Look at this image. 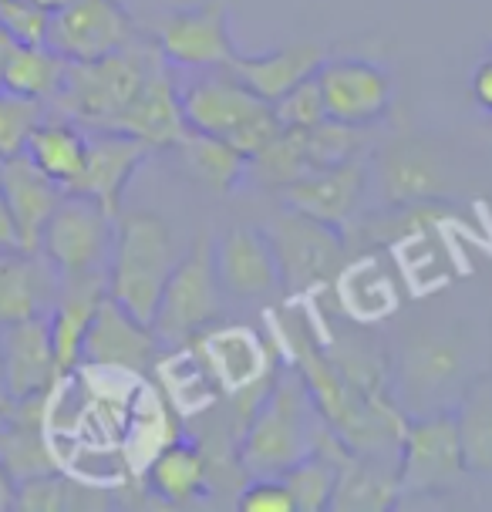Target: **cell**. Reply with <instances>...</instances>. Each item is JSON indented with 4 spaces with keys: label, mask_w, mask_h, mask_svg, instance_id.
Returning <instances> with one entry per match:
<instances>
[{
    "label": "cell",
    "mask_w": 492,
    "mask_h": 512,
    "mask_svg": "<svg viewBox=\"0 0 492 512\" xmlns=\"http://www.w3.org/2000/svg\"><path fill=\"white\" fill-rule=\"evenodd\" d=\"M14 492H17V482L11 479V472L0 465V512L14 509Z\"/></svg>",
    "instance_id": "cell-42"
},
{
    "label": "cell",
    "mask_w": 492,
    "mask_h": 512,
    "mask_svg": "<svg viewBox=\"0 0 492 512\" xmlns=\"http://www.w3.org/2000/svg\"><path fill=\"white\" fill-rule=\"evenodd\" d=\"M311 172L304 152V132L300 128H280L273 139L263 145L260 152L250 155L246 162V179H253L257 186L267 189H284L290 182H297L300 176Z\"/></svg>",
    "instance_id": "cell-32"
},
{
    "label": "cell",
    "mask_w": 492,
    "mask_h": 512,
    "mask_svg": "<svg viewBox=\"0 0 492 512\" xmlns=\"http://www.w3.org/2000/svg\"><path fill=\"white\" fill-rule=\"evenodd\" d=\"M14 44H17V41L4 31V27H0V71H4V61H7V54H11Z\"/></svg>",
    "instance_id": "cell-43"
},
{
    "label": "cell",
    "mask_w": 492,
    "mask_h": 512,
    "mask_svg": "<svg viewBox=\"0 0 492 512\" xmlns=\"http://www.w3.org/2000/svg\"><path fill=\"white\" fill-rule=\"evenodd\" d=\"M48 105L38 98L17 95V91L0 88V159H14L27 152L34 128L44 122Z\"/></svg>",
    "instance_id": "cell-36"
},
{
    "label": "cell",
    "mask_w": 492,
    "mask_h": 512,
    "mask_svg": "<svg viewBox=\"0 0 492 512\" xmlns=\"http://www.w3.org/2000/svg\"><path fill=\"white\" fill-rule=\"evenodd\" d=\"M58 283V270L41 253H0V327L48 314L54 294H58Z\"/></svg>",
    "instance_id": "cell-20"
},
{
    "label": "cell",
    "mask_w": 492,
    "mask_h": 512,
    "mask_svg": "<svg viewBox=\"0 0 492 512\" xmlns=\"http://www.w3.org/2000/svg\"><path fill=\"white\" fill-rule=\"evenodd\" d=\"M321 415L307 391L304 378L294 364H284L270 378L260 405L246 418L236 459L240 469L250 475H284L290 465L314 452Z\"/></svg>",
    "instance_id": "cell-1"
},
{
    "label": "cell",
    "mask_w": 492,
    "mask_h": 512,
    "mask_svg": "<svg viewBox=\"0 0 492 512\" xmlns=\"http://www.w3.org/2000/svg\"><path fill=\"white\" fill-rule=\"evenodd\" d=\"M452 411H455V425H459L466 469L479 475H492V371L479 374L462 391L459 405Z\"/></svg>",
    "instance_id": "cell-29"
},
{
    "label": "cell",
    "mask_w": 492,
    "mask_h": 512,
    "mask_svg": "<svg viewBox=\"0 0 492 512\" xmlns=\"http://www.w3.org/2000/svg\"><path fill=\"white\" fill-rule=\"evenodd\" d=\"M466 472V455H462L452 408H435L408 418L402 448H398L402 496H435V492L452 489Z\"/></svg>",
    "instance_id": "cell-8"
},
{
    "label": "cell",
    "mask_w": 492,
    "mask_h": 512,
    "mask_svg": "<svg viewBox=\"0 0 492 512\" xmlns=\"http://www.w3.org/2000/svg\"><path fill=\"white\" fill-rule=\"evenodd\" d=\"M327 118L354 128L378 125L391 108V78L375 61L364 58H324L317 68Z\"/></svg>",
    "instance_id": "cell-11"
},
{
    "label": "cell",
    "mask_w": 492,
    "mask_h": 512,
    "mask_svg": "<svg viewBox=\"0 0 492 512\" xmlns=\"http://www.w3.org/2000/svg\"><path fill=\"white\" fill-rule=\"evenodd\" d=\"M341 277V300L344 310L358 320H378L391 314L395 307V294H391V280L381 273L375 263H358L348 273H337Z\"/></svg>",
    "instance_id": "cell-34"
},
{
    "label": "cell",
    "mask_w": 492,
    "mask_h": 512,
    "mask_svg": "<svg viewBox=\"0 0 492 512\" xmlns=\"http://www.w3.org/2000/svg\"><path fill=\"white\" fill-rule=\"evenodd\" d=\"M203 361L230 395H240L243 388L257 384L270 364L260 337L250 327H223L209 334L203 344Z\"/></svg>",
    "instance_id": "cell-27"
},
{
    "label": "cell",
    "mask_w": 492,
    "mask_h": 512,
    "mask_svg": "<svg viewBox=\"0 0 492 512\" xmlns=\"http://www.w3.org/2000/svg\"><path fill=\"white\" fill-rule=\"evenodd\" d=\"M472 98H476L479 108L492 112V58H486L472 75Z\"/></svg>",
    "instance_id": "cell-40"
},
{
    "label": "cell",
    "mask_w": 492,
    "mask_h": 512,
    "mask_svg": "<svg viewBox=\"0 0 492 512\" xmlns=\"http://www.w3.org/2000/svg\"><path fill=\"white\" fill-rule=\"evenodd\" d=\"M105 297H108V273L61 277L58 294H54V304L48 310L51 344H54L61 378H71L81 368V344H85V334Z\"/></svg>",
    "instance_id": "cell-16"
},
{
    "label": "cell",
    "mask_w": 492,
    "mask_h": 512,
    "mask_svg": "<svg viewBox=\"0 0 492 512\" xmlns=\"http://www.w3.org/2000/svg\"><path fill=\"white\" fill-rule=\"evenodd\" d=\"M156 48L176 71L223 68L233 61L236 44L230 31V0H203L179 7L159 24Z\"/></svg>",
    "instance_id": "cell-9"
},
{
    "label": "cell",
    "mask_w": 492,
    "mask_h": 512,
    "mask_svg": "<svg viewBox=\"0 0 492 512\" xmlns=\"http://www.w3.org/2000/svg\"><path fill=\"white\" fill-rule=\"evenodd\" d=\"M300 132H304V152H307V162H311V172L344 166V162L358 159L361 145H364L361 128L334 122V118H324V122H317L314 128H300Z\"/></svg>",
    "instance_id": "cell-35"
},
{
    "label": "cell",
    "mask_w": 492,
    "mask_h": 512,
    "mask_svg": "<svg viewBox=\"0 0 492 512\" xmlns=\"http://www.w3.org/2000/svg\"><path fill=\"white\" fill-rule=\"evenodd\" d=\"M156 152L135 135L112 132V128H88V155L81 176L71 182L68 192L95 199L108 213H122V196L129 189L132 176L149 155Z\"/></svg>",
    "instance_id": "cell-14"
},
{
    "label": "cell",
    "mask_w": 492,
    "mask_h": 512,
    "mask_svg": "<svg viewBox=\"0 0 492 512\" xmlns=\"http://www.w3.org/2000/svg\"><path fill=\"white\" fill-rule=\"evenodd\" d=\"M0 27L17 44H48L51 14L34 0H0Z\"/></svg>",
    "instance_id": "cell-38"
},
{
    "label": "cell",
    "mask_w": 492,
    "mask_h": 512,
    "mask_svg": "<svg viewBox=\"0 0 492 512\" xmlns=\"http://www.w3.org/2000/svg\"><path fill=\"white\" fill-rule=\"evenodd\" d=\"M176 149L182 152L189 176L199 179L213 192H230L246 179V162L250 159L240 149H233L230 142L213 139V135L203 132H186Z\"/></svg>",
    "instance_id": "cell-31"
},
{
    "label": "cell",
    "mask_w": 492,
    "mask_h": 512,
    "mask_svg": "<svg viewBox=\"0 0 492 512\" xmlns=\"http://www.w3.org/2000/svg\"><path fill=\"white\" fill-rule=\"evenodd\" d=\"M176 260L172 226L159 213H118L108 260V297L142 324H152Z\"/></svg>",
    "instance_id": "cell-4"
},
{
    "label": "cell",
    "mask_w": 492,
    "mask_h": 512,
    "mask_svg": "<svg viewBox=\"0 0 492 512\" xmlns=\"http://www.w3.org/2000/svg\"><path fill=\"white\" fill-rule=\"evenodd\" d=\"M216 270H220L223 294L240 300L267 297L280 287L270 236L267 230H253V226H233L216 240Z\"/></svg>",
    "instance_id": "cell-18"
},
{
    "label": "cell",
    "mask_w": 492,
    "mask_h": 512,
    "mask_svg": "<svg viewBox=\"0 0 492 512\" xmlns=\"http://www.w3.org/2000/svg\"><path fill=\"white\" fill-rule=\"evenodd\" d=\"M220 310L223 283L216 270V240L209 233H196L169 273L159 310L152 317V331L162 347H186L220 317Z\"/></svg>",
    "instance_id": "cell-5"
},
{
    "label": "cell",
    "mask_w": 492,
    "mask_h": 512,
    "mask_svg": "<svg viewBox=\"0 0 492 512\" xmlns=\"http://www.w3.org/2000/svg\"><path fill=\"white\" fill-rule=\"evenodd\" d=\"M65 71L68 58H61L51 44H14L4 61V71H0V88L51 105L61 81H65Z\"/></svg>",
    "instance_id": "cell-28"
},
{
    "label": "cell",
    "mask_w": 492,
    "mask_h": 512,
    "mask_svg": "<svg viewBox=\"0 0 492 512\" xmlns=\"http://www.w3.org/2000/svg\"><path fill=\"white\" fill-rule=\"evenodd\" d=\"M112 132H125L142 139L152 149H176L182 135L189 132L186 118H182V102H179V78L176 68L162 58L152 75L145 78L139 95L132 98L129 108L115 118Z\"/></svg>",
    "instance_id": "cell-15"
},
{
    "label": "cell",
    "mask_w": 492,
    "mask_h": 512,
    "mask_svg": "<svg viewBox=\"0 0 492 512\" xmlns=\"http://www.w3.org/2000/svg\"><path fill=\"white\" fill-rule=\"evenodd\" d=\"M105 506H108V492L91 489L61 469L21 479L14 492L17 512H75V509H105Z\"/></svg>",
    "instance_id": "cell-30"
},
{
    "label": "cell",
    "mask_w": 492,
    "mask_h": 512,
    "mask_svg": "<svg viewBox=\"0 0 492 512\" xmlns=\"http://www.w3.org/2000/svg\"><path fill=\"white\" fill-rule=\"evenodd\" d=\"M115 219L95 199L65 192V199L51 213L41 233L38 253L58 270V277H78V273H108L115 246Z\"/></svg>",
    "instance_id": "cell-7"
},
{
    "label": "cell",
    "mask_w": 492,
    "mask_h": 512,
    "mask_svg": "<svg viewBox=\"0 0 492 512\" xmlns=\"http://www.w3.org/2000/svg\"><path fill=\"white\" fill-rule=\"evenodd\" d=\"M162 61L156 41H135L95 61H68L65 81L48 105L51 112L85 128H108L139 95L145 78Z\"/></svg>",
    "instance_id": "cell-3"
},
{
    "label": "cell",
    "mask_w": 492,
    "mask_h": 512,
    "mask_svg": "<svg viewBox=\"0 0 492 512\" xmlns=\"http://www.w3.org/2000/svg\"><path fill=\"white\" fill-rule=\"evenodd\" d=\"M182 75L186 78L179 81V102L189 132L230 142L246 159L280 132L273 105L253 95L226 64L223 68L182 71Z\"/></svg>",
    "instance_id": "cell-2"
},
{
    "label": "cell",
    "mask_w": 492,
    "mask_h": 512,
    "mask_svg": "<svg viewBox=\"0 0 492 512\" xmlns=\"http://www.w3.org/2000/svg\"><path fill=\"white\" fill-rule=\"evenodd\" d=\"M378 186L388 206L435 203L445 192V166L435 152L415 142H398L381 152Z\"/></svg>",
    "instance_id": "cell-21"
},
{
    "label": "cell",
    "mask_w": 492,
    "mask_h": 512,
    "mask_svg": "<svg viewBox=\"0 0 492 512\" xmlns=\"http://www.w3.org/2000/svg\"><path fill=\"white\" fill-rule=\"evenodd\" d=\"M317 75V71H314ZM304 78L300 85H294L284 98L273 102V115H277L280 128H314L317 122L327 118L321 88H317V78Z\"/></svg>",
    "instance_id": "cell-37"
},
{
    "label": "cell",
    "mask_w": 492,
    "mask_h": 512,
    "mask_svg": "<svg viewBox=\"0 0 492 512\" xmlns=\"http://www.w3.org/2000/svg\"><path fill=\"white\" fill-rule=\"evenodd\" d=\"M327 58L321 44H287L277 51L263 54H233V61L226 68L243 81L253 95H260L263 102H277L290 88L300 85L304 78H311L321 61Z\"/></svg>",
    "instance_id": "cell-22"
},
{
    "label": "cell",
    "mask_w": 492,
    "mask_h": 512,
    "mask_svg": "<svg viewBox=\"0 0 492 512\" xmlns=\"http://www.w3.org/2000/svg\"><path fill=\"white\" fill-rule=\"evenodd\" d=\"M240 512H294V499L280 475H253L250 486L236 496Z\"/></svg>",
    "instance_id": "cell-39"
},
{
    "label": "cell",
    "mask_w": 492,
    "mask_h": 512,
    "mask_svg": "<svg viewBox=\"0 0 492 512\" xmlns=\"http://www.w3.org/2000/svg\"><path fill=\"white\" fill-rule=\"evenodd\" d=\"M61 381L48 314L0 327V384L7 401L51 395Z\"/></svg>",
    "instance_id": "cell-12"
},
{
    "label": "cell",
    "mask_w": 492,
    "mask_h": 512,
    "mask_svg": "<svg viewBox=\"0 0 492 512\" xmlns=\"http://www.w3.org/2000/svg\"><path fill=\"white\" fill-rule=\"evenodd\" d=\"M280 479H284L290 499H294V512H327L337 482V462L321 452H311L290 465Z\"/></svg>",
    "instance_id": "cell-33"
},
{
    "label": "cell",
    "mask_w": 492,
    "mask_h": 512,
    "mask_svg": "<svg viewBox=\"0 0 492 512\" xmlns=\"http://www.w3.org/2000/svg\"><path fill=\"white\" fill-rule=\"evenodd\" d=\"M7 405V395H4V384H0V408Z\"/></svg>",
    "instance_id": "cell-45"
},
{
    "label": "cell",
    "mask_w": 492,
    "mask_h": 512,
    "mask_svg": "<svg viewBox=\"0 0 492 512\" xmlns=\"http://www.w3.org/2000/svg\"><path fill=\"white\" fill-rule=\"evenodd\" d=\"M462 351L445 334H418L405 344L398 364V388L418 401H432L459 378Z\"/></svg>",
    "instance_id": "cell-25"
},
{
    "label": "cell",
    "mask_w": 492,
    "mask_h": 512,
    "mask_svg": "<svg viewBox=\"0 0 492 512\" xmlns=\"http://www.w3.org/2000/svg\"><path fill=\"white\" fill-rule=\"evenodd\" d=\"M402 499L398 486V462L364 459L344 448L337 455V482L331 509L337 512H385Z\"/></svg>",
    "instance_id": "cell-23"
},
{
    "label": "cell",
    "mask_w": 492,
    "mask_h": 512,
    "mask_svg": "<svg viewBox=\"0 0 492 512\" xmlns=\"http://www.w3.org/2000/svg\"><path fill=\"white\" fill-rule=\"evenodd\" d=\"M145 486L152 489V496L166 499L169 506H186V502L203 499L209 489V459L203 445L189 442V438L162 445L145 469Z\"/></svg>",
    "instance_id": "cell-24"
},
{
    "label": "cell",
    "mask_w": 492,
    "mask_h": 512,
    "mask_svg": "<svg viewBox=\"0 0 492 512\" xmlns=\"http://www.w3.org/2000/svg\"><path fill=\"white\" fill-rule=\"evenodd\" d=\"M0 192L21 233V246L27 253H38L44 226L65 199V186L44 176L27 155H14V159H0Z\"/></svg>",
    "instance_id": "cell-19"
},
{
    "label": "cell",
    "mask_w": 492,
    "mask_h": 512,
    "mask_svg": "<svg viewBox=\"0 0 492 512\" xmlns=\"http://www.w3.org/2000/svg\"><path fill=\"white\" fill-rule=\"evenodd\" d=\"M364 186H368V166L361 159H351L344 166L307 172V176L280 189V196H284V206L297 209V213L331 226H344L358 216Z\"/></svg>",
    "instance_id": "cell-17"
},
{
    "label": "cell",
    "mask_w": 492,
    "mask_h": 512,
    "mask_svg": "<svg viewBox=\"0 0 492 512\" xmlns=\"http://www.w3.org/2000/svg\"><path fill=\"white\" fill-rule=\"evenodd\" d=\"M7 250H24V246H21V233H17L11 209H7L4 192H0V253H7Z\"/></svg>",
    "instance_id": "cell-41"
},
{
    "label": "cell",
    "mask_w": 492,
    "mask_h": 512,
    "mask_svg": "<svg viewBox=\"0 0 492 512\" xmlns=\"http://www.w3.org/2000/svg\"><path fill=\"white\" fill-rule=\"evenodd\" d=\"M159 351L162 344L152 324H142L122 304L105 297L81 344V364L98 371L142 374L149 364H156Z\"/></svg>",
    "instance_id": "cell-13"
},
{
    "label": "cell",
    "mask_w": 492,
    "mask_h": 512,
    "mask_svg": "<svg viewBox=\"0 0 492 512\" xmlns=\"http://www.w3.org/2000/svg\"><path fill=\"white\" fill-rule=\"evenodd\" d=\"M24 155L44 172V176L54 179L58 186H65V192H68V186L81 176V169H85L88 128L48 108L44 122L34 128Z\"/></svg>",
    "instance_id": "cell-26"
},
{
    "label": "cell",
    "mask_w": 492,
    "mask_h": 512,
    "mask_svg": "<svg viewBox=\"0 0 492 512\" xmlns=\"http://www.w3.org/2000/svg\"><path fill=\"white\" fill-rule=\"evenodd\" d=\"M139 41V24L118 0H71L51 14L48 44L68 61H95Z\"/></svg>",
    "instance_id": "cell-10"
},
{
    "label": "cell",
    "mask_w": 492,
    "mask_h": 512,
    "mask_svg": "<svg viewBox=\"0 0 492 512\" xmlns=\"http://www.w3.org/2000/svg\"><path fill=\"white\" fill-rule=\"evenodd\" d=\"M267 236L277 256L280 287H287V294L304 297L324 283H334L337 273L344 270L348 246H344L341 226L321 223V219L284 206L267 223Z\"/></svg>",
    "instance_id": "cell-6"
},
{
    "label": "cell",
    "mask_w": 492,
    "mask_h": 512,
    "mask_svg": "<svg viewBox=\"0 0 492 512\" xmlns=\"http://www.w3.org/2000/svg\"><path fill=\"white\" fill-rule=\"evenodd\" d=\"M38 7H44L48 14H58V11H65V7L71 4V0H34Z\"/></svg>",
    "instance_id": "cell-44"
}]
</instances>
